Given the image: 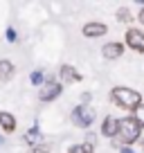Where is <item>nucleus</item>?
<instances>
[{"mask_svg":"<svg viewBox=\"0 0 144 153\" xmlns=\"http://www.w3.org/2000/svg\"><path fill=\"white\" fill-rule=\"evenodd\" d=\"M142 137V126L133 120V117H122L117 120V135H115V142L113 146H131V144L140 142Z\"/></svg>","mask_w":144,"mask_h":153,"instance_id":"1","label":"nucleus"},{"mask_svg":"<svg viewBox=\"0 0 144 153\" xmlns=\"http://www.w3.org/2000/svg\"><path fill=\"white\" fill-rule=\"evenodd\" d=\"M111 101L117 106V108L131 110V113H133V110L137 108L140 104H144V101H142V95H140V90H135V88H128V86H115V88L111 90Z\"/></svg>","mask_w":144,"mask_h":153,"instance_id":"2","label":"nucleus"},{"mask_svg":"<svg viewBox=\"0 0 144 153\" xmlns=\"http://www.w3.org/2000/svg\"><path fill=\"white\" fill-rule=\"evenodd\" d=\"M95 117H97V113H95V108H92L90 104H79V106H74V110L70 113V120L77 128H90V126L95 124Z\"/></svg>","mask_w":144,"mask_h":153,"instance_id":"3","label":"nucleus"},{"mask_svg":"<svg viewBox=\"0 0 144 153\" xmlns=\"http://www.w3.org/2000/svg\"><path fill=\"white\" fill-rule=\"evenodd\" d=\"M61 92H63V83L56 81V79H50V76H48V81L39 88V99L45 101V104H50V101L59 99V97H61Z\"/></svg>","mask_w":144,"mask_h":153,"instance_id":"4","label":"nucleus"},{"mask_svg":"<svg viewBox=\"0 0 144 153\" xmlns=\"http://www.w3.org/2000/svg\"><path fill=\"white\" fill-rule=\"evenodd\" d=\"M124 45L131 48L133 52H137V54H144V29L128 27L126 34H124Z\"/></svg>","mask_w":144,"mask_h":153,"instance_id":"5","label":"nucleus"},{"mask_svg":"<svg viewBox=\"0 0 144 153\" xmlns=\"http://www.w3.org/2000/svg\"><path fill=\"white\" fill-rule=\"evenodd\" d=\"M81 79H83L81 72L74 65H70V63H63V65L59 68V81H61L63 86H68V83H79Z\"/></svg>","mask_w":144,"mask_h":153,"instance_id":"6","label":"nucleus"},{"mask_svg":"<svg viewBox=\"0 0 144 153\" xmlns=\"http://www.w3.org/2000/svg\"><path fill=\"white\" fill-rule=\"evenodd\" d=\"M81 34L86 38H99V36H106L108 34V25L106 23H99V20H90L81 27Z\"/></svg>","mask_w":144,"mask_h":153,"instance_id":"7","label":"nucleus"},{"mask_svg":"<svg viewBox=\"0 0 144 153\" xmlns=\"http://www.w3.org/2000/svg\"><path fill=\"white\" fill-rule=\"evenodd\" d=\"M124 48L126 45L122 43V41H111V43H106L104 48H101V56L108 59V61H115V59H120L122 54H124Z\"/></svg>","mask_w":144,"mask_h":153,"instance_id":"8","label":"nucleus"},{"mask_svg":"<svg viewBox=\"0 0 144 153\" xmlns=\"http://www.w3.org/2000/svg\"><path fill=\"white\" fill-rule=\"evenodd\" d=\"M23 142H27L32 149L41 146V144H43V133H41V126H39V124H34L32 128H29L27 133L23 135Z\"/></svg>","mask_w":144,"mask_h":153,"instance_id":"9","label":"nucleus"},{"mask_svg":"<svg viewBox=\"0 0 144 153\" xmlns=\"http://www.w3.org/2000/svg\"><path fill=\"white\" fill-rule=\"evenodd\" d=\"M101 135L115 140V135H117V120L113 117V115H106L104 117V122H101Z\"/></svg>","mask_w":144,"mask_h":153,"instance_id":"10","label":"nucleus"},{"mask_svg":"<svg viewBox=\"0 0 144 153\" xmlns=\"http://www.w3.org/2000/svg\"><path fill=\"white\" fill-rule=\"evenodd\" d=\"M14 74H16L14 63H11L9 59H2V61H0V83H7L9 79H14Z\"/></svg>","mask_w":144,"mask_h":153,"instance_id":"11","label":"nucleus"},{"mask_svg":"<svg viewBox=\"0 0 144 153\" xmlns=\"http://www.w3.org/2000/svg\"><path fill=\"white\" fill-rule=\"evenodd\" d=\"M16 117L11 113H7V110H0V128L5 131V133H14L16 131Z\"/></svg>","mask_w":144,"mask_h":153,"instance_id":"12","label":"nucleus"},{"mask_svg":"<svg viewBox=\"0 0 144 153\" xmlns=\"http://www.w3.org/2000/svg\"><path fill=\"white\" fill-rule=\"evenodd\" d=\"M115 18H117V23H133L135 16H133V11H131L128 7H120L117 14H115Z\"/></svg>","mask_w":144,"mask_h":153,"instance_id":"13","label":"nucleus"},{"mask_svg":"<svg viewBox=\"0 0 144 153\" xmlns=\"http://www.w3.org/2000/svg\"><path fill=\"white\" fill-rule=\"evenodd\" d=\"M68 153H95V146L88 142H81V144H72L68 149Z\"/></svg>","mask_w":144,"mask_h":153,"instance_id":"14","label":"nucleus"},{"mask_svg":"<svg viewBox=\"0 0 144 153\" xmlns=\"http://www.w3.org/2000/svg\"><path fill=\"white\" fill-rule=\"evenodd\" d=\"M29 81H32L34 86H39V88H41L45 81H48V76H45V72H43V70H34L32 74H29Z\"/></svg>","mask_w":144,"mask_h":153,"instance_id":"15","label":"nucleus"},{"mask_svg":"<svg viewBox=\"0 0 144 153\" xmlns=\"http://www.w3.org/2000/svg\"><path fill=\"white\" fill-rule=\"evenodd\" d=\"M131 117H133V120H135V122H137V124L144 128V104H140L137 108H135L133 113H131Z\"/></svg>","mask_w":144,"mask_h":153,"instance_id":"16","label":"nucleus"},{"mask_svg":"<svg viewBox=\"0 0 144 153\" xmlns=\"http://www.w3.org/2000/svg\"><path fill=\"white\" fill-rule=\"evenodd\" d=\"M5 36H7V41H9V43H16V41H18V34H16V29H7V34H5Z\"/></svg>","mask_w":144,"mask_h":153,"instance_id":"17","label":"nucleus"},{"mask_svg":"<svg viewBox=\"0 0 144 153\" xmlns=\"http://www.w3.org/2000/svg\"><path fill=\"white\" fill-rule=\"evenodd\" d=\"M29 153H52V151H50V149H48V146H45V144H41V146H36V149H32V151H29Z\"/></svg>","mask_w":144,"mask_h":153,"instance_id":"18","label":"nucleus"},{"mask_svg":"<svg viewBox=\"0 0 144 153\" xmlns=\"http://www.w3.org/2000/svg\"><path fill=\"white\" fill-rule=\"evenodd\" d=\"M90 99H92V92H83L81 95V104H90Z\"/></svg>","mask_w":144,"mask_h":153,"instance_id":"19","label":"nucleus"},{"mask_svg":"<svg viewBox=\"0 0 144 153\" xmlns=\"http://www.w3.org/2000/svg\"><path fill=\"white\" fill-rule=\"evenodd\" d=\"M95 140H97V135H95V133H88V137H86V142H88V144H92V146H95Z\"/></svg>","mask_w":144,"mask_h":153,"instance_id":"20","label":"nucleus"},{"mask_svg":"<svg viewBox=\"0 0 144 153\" xmlns=\"http://www.w3.org/2000/svg\"><path fill=\"white\" fill-rule=\"evenodd\" d=\"M137 20H140V25H142V27H144V7H142V9H140V14H137Z\"/></svg>","mask_w":144,"mask_h":153,"instance_id":"21","label":"nucleus"},{"mask_svg":"<svg viewBox=\"0 0 144 153\" xmlns=\"http://www.w3.org/2000/svg\"><path fill=\"white\" fill-rule=\"evenodd\" d=\"M120 153H135V149H131V146H120Z\"/></svg>","mask_w":144,"mask_h":153,"instance_id":"22","label":"nucleus"},{"mask_svg":"<svg viewBox=\"0 0 144 153\" xmlns=\"http://www.w3.org/2000/svg\"><path fill=\"white\" fill-rule=\"evenodd\" d=\"M2 142H5V140H2V135H0V146H2Z\"/></svg>","mask_w":144,"mask_h":153,"instance_id":"23","label":"nucleus"},{"mask_svg":"<svg viewBox=\"0 0 144 153\" xmlns=\"http://www.w3.org/2000/svg\"><path fill=\"white\" fill-rule=\"evenodd\" d=\"M142 149H144V140H142Z\"/></svg>","mask_w":144,"mask_h":153,"instance_id":"24","label":"nucleus"}]
</instances>
